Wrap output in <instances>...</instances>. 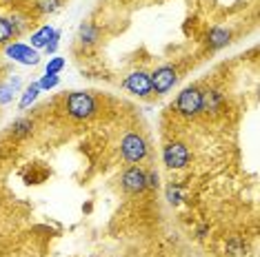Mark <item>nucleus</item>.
I'll use <instances>...</instances> for the list:
<instances>
[{
    "label": "nucleus",
    "mask_w": 260,
    "mask_h": 257,
    "mask_svg": "<svg viewBox=\"0 0 260 257\" xmlns=\"http://www.w3.org/2000/svg\"><path fill=\"white\" fill-rule=\"evenodd\" d=\"M93 111H96V100H93L91 93L85 91H74L67 96V113L74 120H85L91 118Z\"/></svg>",
    "instance_id": "f257e3e1"
},
{
    "label": "nucleus",
    "mask_w": 260,
    "mask_h": 257,
    "mask_svg": "<svg viewBox=\"0 0 260 257\" xmlns=\"http://www.w3.org/2000/svg\"><path fill=\"white\" fill-rule=\"evenodd\" d=\"M176 111L180 115H187V118H193V115L203 113V91L198 87H187L178 93L176 98Z\"/></svg>",
    "instance_id": "f03ea898"
},
{
    "label": "nucleus",
    "mask_w": 260,
    "mask_h": 257,
    "mask_svg": "<svg viewBox=\"0 0 260 257\" xmlns=\"http://www.w3.org/2000/svg\"><path fill=\"white\" fill-rule=\"evenodd\" d=\"M147 142L143 136H138V133H127L125 138H122L120 142V153L122 157H125L127 162H132V164H136V162H143L147 157Z\"/></svg>",
    "instance_id": "7ed1b4c3"
},
{
    "label": "nucleus",
    "mask_w": 260,
    "mask_h": 257,
    "mask_svg": "<svg viewBox=\"0 0 260 257\" xmlns=\"http://www.w3.org/2000/svg\"><path fill=\"white\" fill-rule=\"evenodd\" d=\"M149 78H151L153 91H156L158 96H165L167 91L174 89L178 75H176V69L171 67V64H162V67H158L153 73H149Z\"/></svg>",
    "instance_id": "20e7f679"
},
{
    "label": "nucleus",
    "mask_w": 260,
    "mask_h": 257,
    "mask_svg": "<svg viewBox=\"0 0 260 257\" xmlns=\"http://www.w3.org/2000/svg\"><path fill=\"white\" fill-rule=\"evenodd\" d=\"M5 54H7L14 62L27 64V67H34V64H38V62H40V54H38V49H34V47H29V45H25V42L7 45Z\"/></svg>",
    "instance_id": "39448f33"
},
{
    "label": "nucleus",
    "mask_w": 260,
    "mask_h": 257,
    "mask_svg": "<svg viewBox=\"0 0 260 257\" xmlns=\"http://www.w3.org/2000/svg\"><path fill=\"white\" fill-rule=\"evenodd\" d=\"M125 89L129 93H134V96H138V98L151 96L153 87H151L149 73H147V71H134V73H129L127 78H125Z\"/></svg>",
    "instance_id": "423d86ee"
},
{
    "label": "nucleus",
    "mask_w": 260,
    "mask_h": 257,
    "mask_svg": "<svg viewBox=\"0 0 260 257\" xmlns=\"http://www.w3.org/2000/svg\"><path fill=\"white\" fill-rule=\"evenodd\" d=\"M162 160L169 168H182L189 164V149L182 142H169L162 151Z\"/></svg>",
    "instance_id": "0eeeda50"
},
{
    "label": "nucleus",
    "mask_w": 260,
    "mask_h": 257,
    "mask_svg": "<svg viewBox=\"0 0 260 257\" xmlns=\"http://www.w3.org/2000/svg\"><path fill=\"white\" fill-rule=\"evenodd\" d=\"M120 182L127 193H134L136 195V193H143L147 189V173L140 166H129L127 171L122 173Z\"/></svg>",
    "instance_id": "6e6552de"
},
{
    "label": "nucleus",
    "mask_w": 260,
    "mask_h": 257,
    "mask_svg": "<svg viewBox=\"0 0 260 257\" xmlns=\"http://www.w3.org/2000/svg\"><path fill=\"white\" fill-rule=\"evenodd\" d=\"M20 78L18 75H11V78L7 80V82H3L0 84V104H9L11 100H14V96L20 91Z\"/></svg>",
    "instance_id": "1a4fd4ad"
},
{
    "label": "nucleus",
    "mask_w": 260,
    "mask_h": 257,
    "mask_svg": "<svg viewBox=\"0 0 260 257\" xmlns=\"http://www.w3.org/2000/svg\"><path fill=\"white\" fill-rule=\"evenodd\" d=\"M229 38H232L229 29H224V27H214V29L209 31V36H207V45H209L211 49H220V47L229 45Z\"/></svg>",
    "instance_id": "9d476101"
},
{
    "label": "nucleus",
    "mask_w": 260,
    "mask_h": 257,
    "mask_svg": "<svg viewBox=\"0 0 260 257\" xmlns=\"http://www.w3.org/2000/svg\"><path fill=\"white\" fill-rule=\"evenodd\" d=\"M54 33H56L54 27H49V25L40 27L36 33H31V45L29 47H34V49H45V47L49 45V40L54 38Z\"/></svg>",
    "instance_id": "9b49d317"
},
{
    "label": "nucleus",
    "mask_w": 260,
    "mask_h": 257,
    "mask_svg": "<svg viewBox=\"0 0 260 257\" xmlns=\"http://www.w3.org/2000/svg\"><path fill=\"white\" fill-rule=\"evenodd\" d=\"M222 107V96L218 91H203V111L205 113H216Z\"/></svg>",
    "instance_id": "f8f14e48"
},
{
    "label": "nucleus",
    "mask_w": 260,
    "mask_h": 257,
    "mask_svg": "<svg viewBox=\"0 0 260 257\" xmlns=\"http://www.w3.org/2000/svg\"><path fill=\"white\" fill-rule=\"evenodd\" d=\"M38 96H40V87H38V82H31L25 91H22V96H20V104H18V107H20V109L31 107V104L38 100Z\"/></svg>",
    "instance_id": "ddd939ff"
},
{
    "label": "nucleus",
    "mask_w": 260,
    "mask_h": 257,
    "mask_svg": "<svg viewBox=\"0 0 260 257\" xmlns=\"http://www.w3.org/2000/svg\"><path fill=\"white\" fill-rule=\"evenodd\" d=\"M11 128V136L14 138H27L29 133H31V128H34V124H31V120H27V118H20V120H16L14 124L9 126Z\"/></svg>",
    "instance_id": "4468645a"
},
{
    "label": "nucleus",
    "mask_w": 260,
    "mask_h": 257,
    "mask_svg": "<svg viewBox=\"0 0 260 257\" xmlns=\"http://www.w3.org/2000/svg\"><path fill=\"white\" fill-rule=\"evenodd\" d=\"M98 40V29L91 25V22H85L80 27V42L82 45H93Z\"/></svg>",
    "instance_id": "2eb2a0df"
},
{
    "label": "nucleus",
    "mask_w": 260,
    "mask_h": 257,
    "mask_svg": "<svg viewBox=\"0 0 260 257\" xmlns=\"http://www.w3.org/2000/svg\"><path fill=\"white\" fill-rule=\"evenodd\" d=\"M14 36L16 33H14V27H11L9 18H3V16H0V45H7Z\"/></svg>",
    "instance_id": "dca6fc26"
},
{
    "label": "nucleus",
    "mask_w": 260,
    "mask_h": 257,
    "mask_svg": "<svg viewBox=\"0 0 260 257\" xmlns=\"http://www.w3.org/2000/svg\"><path fill=\"white\" fill-rule=\"evenodd\" d=\"M62 0H36V9L40 14H54V11L60 9Z\"/></svg>",
    "instance_id": "f3484780"
},
{
    "label": "nucleus",
    "mask_w": 260,
    "mask_h": 257,
    "mask_svg": "<svg viewBox=\"0 0 260 257\" xmlns=\"http://www.w3.org/2000/svg\"><path fill=\"white\" fill-rule=\"evenodd\" d=\"M58 82H60V78H58V75L45 73L43 78L38 80V87H40V91H49V89H54V87H58Z\"/></svg>",
    "instance_id": "a211bd4d"
},
{
    "label": "nucleus",
    "mask_w": 260,
    "mask_h": 257,
    "mask_svg": "<svg viewBox=\"0 0 260 257\" xmlns=\"http://www.w3.org/2000/svg\"><path fill=\"white\" fill-rule=\"evenodd\" d=\"M62 67H64V58H51V60L47 62V67H45V73L58 75V71H62Z\"/></svg>",
    "instance_id": "6ab92c4d"
},
{
    "label": "nucleus",
    "mask_w": 260,
    "mask_h": 257,
    "mask_svg": "<svg viewBox=\"0 0 260 257\" xmlns=\"http://www.w3.org/2000/svg\"><path fill=\"white\" fill-rule=\"evenodd\" d=\"M167 200H169V204H180L182 195H180V189H178V186H174V184L167 186Z\"/></svg>",
    "instance_id": "aec40b11"
},
{
    "label": "nucleus",
    "mask_w": 260,
    "mask_h": 257,
    "mask_svg": "<svg viewBox=\"0 0 260 257\" xmlns=\"http://www.w3.org/2000/svg\"><path fill=\"white\" fill-rule=\"evenodd\" d=\"M58 40H60V31H56V33H54V38L49 40V45L45 47L47 54H56V49H58Z\"/></svg>",
    "instance_id": "412c9836"
},
{
    "label": "nucleus",
    "mask_w": 260,
    "mask_h": 257,
    "mask_svg": "<svg viewBox=\"0 0 260 257\" xmlns=\"http://www.w3.org/2000/svg\"><path fill=\"white\" fill-rule=\"evenodd\" d=\"M147 186H151V189H153V186H158V173H147Z\"/></svg>",
    "instance_id": "4be33fe9"
}]
</instances>
